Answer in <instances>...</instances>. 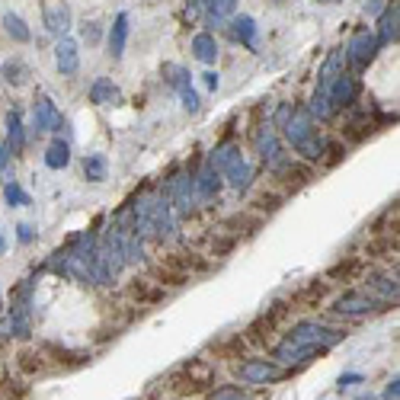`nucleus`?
Returning a JSON list of instances; mask_svg holds the SVG:
<instances>
[{
	"instance_id": "32",
	"label": "nucleus",
	"mask_w": 400,
	"mask_h": 400,
	"mask_svg": "<svg viewBox=\"0 0 400 400\" xmlns=\"http://www.w3.org/2000/svg\"><path fill=\"white\" fill-rule=\"evenodd\" d=\"M212 400H247V394L241 391V387H218V391L212 394Z\"/></svg>"
},
{
	"instance_id": "40",
	"label": "nucleus",
	"mask_w": 400,
	"mask_h": 400,
	"mask_svg": "<svg viewBox=\"0 0 400 400\" xmlns=\"http://www.w3.org/2000/svg\"><path fill=\"white\" fill-rule=\"evenodd\" d=\"M3 247H7V241H3V237H0V253H3Z\"/></svg>"
},
{
	"instance_id": "1",
	"label": "nucleus",
	"mask_w": 400,
	"mask_h": 400,
	"mask_svg": "<svg viewBox=\"0 0 400 400\" xmlns=\"http://www.w3.org/2000/svg\"><path fill=\"white\" fill-rule=\"evenodd\" d=\"M131 218H135V231L144 241L166 243L176 237V218L164 192H141L131 202Z\"/></svg>"
},
{
	"instance_id": "15",
	"label": "nucleus",
	"mask_w": 400,
	"mask_h": 400,
	"mask_svg": "<svg viewBox=\"0 0 400 400\" xmlns=\"http://www.w3.org/2000/svg\"><path fill=\"white\" fill-rule=\"evenodd\" d=\"M90 103L93 106H119L122 93L109 77H99V80H93V87H90Z\"/></svg>"
},
{
	"instance_id": "18",
	"label": "nucleus",
	"mask_w": 400,
	"mask_h": 400,
	"mask_svg": "<svg viewBox=\"0 0 400 400\" xmlns=\"http://www.w3.org/2000/svg\"><path fill=\"white\" fill-rule=\"evenodd\" d=\"M221 176H224V180L231 183V186H234L237 192H243V189H250V180H253V170H250V164L241 157V160H234V164L227 166V170H224Z\"/></svg>"
},
{
	"instance_id": "11",
	"label": "nucleus",
	"mask_w": 400,
	"mask_h": 400,
	"mask_svg": "<svg viewBox=\"0 0 400 400\" xmlns=\"http://www.w3.org/2000/svg\"><path fill=\"white\" fill-rule=\"evenodd\" d=\"M32 119H36V129L38 131H58V129H64V119H61V113L55 109V103L48 97H38L36 99Z\"/></svg>"
},
{
	"instance_id": "35",
	"label": "nucleus",
	"mask_w": 400,
	"mask_h": 400,
	"mask_svg": "<svg viewBox=\"0 0 400 400\" xmlns=\"http://www.w3.org/2000/svg\"><path fill=\"white\" fill-rule=\"evenodd\" d=\"M385 400H400V378H391V381H387Z\"/></svg>"
},
{
	"instance_id": "39",
	"label": "nucleus",
	"mask_w": 400,
	"mask_h": 400,
	"mask_svg": "<svg viewBox=\"0 0 400 400\" xmlns=\"http://www.w3.org/2000/svg\"><path fill=\"white\" fill-rule=\"evenodd\" d=\"M355 400H378V397H371V394H359Z\"/></svg>"
},
{
	"instance_id": "17",
	"label": "nucleus",
	"mask_w": 400,
	"mask_h": 400,
	"mask_svg": "<svg viewBox=\"0 0 400 400\" xmlns=\"http://www.w3.org/2000/svg\"><path fill=\"white\" fill-rule=\"evenodd\" d=\"M192 52H196V58L202 61V64H215V61H218V42H215L212 32H199V36L192 38Z\"/></svg>"
},
{
	"instance_id": "34",
	"label": "nucleus",
	"mask_w": 400,
	"mask_h": 400,
	"mask_svg": "<svg viewBox=\"0 0 400 400\" xmlns=\"http://www.w3.org/2000/svg\"><path fill=\"white\" fill-rule=\"evenodd\" d=\"M83 38H87L90 45H97L99 42V23H83Z\"/></svg>"
},
{
	"instance_id": "16",
	"label": "nucleus",
	"mask_w": 400,
	"mask_h": 400,
	"mask_svg": "<svg viewBox=\"0 0 400 400\" xmlns=\"http://www.w3.org/2000/svg\"><path fill=\"white\" fill-rule=\"evenodd\" d=\"M125 42H129V13H119L113 29H109V55H113V61H119L125 55Z\"/></svg>"
},
{
	"instance_id": "28",
	"label": "nucleus",
	"mask_w": 400,
	"mask_h": 400,
	"mask_svg": "<svg viewBox=\"0 0 400 400\" xmlns=\"http://www.w3.org/2000/svg\"><path fill=\"white\" fill-rule=\"evenodd\" d=\"M237 0H208V20L212 23H221V20H227V16L234 13Z\"/></svg>"
},
{
	"instance_id": "7",
	"label": "nucleus",
	"mask_w": 400,
	"mask_h": 400,
	"mask_svg": "<svg viewBox=\"0 0 400 400\" xmlns=\"http://www.w3.org/2000/svg\"><path fill=\"white\" fill-rule=\"evenodd\" d=\"M237 375L247 385H269V381H279L285 371H282V365L269 362V359H250V362H243L237 369Z\"/></svg>"
},
{
	"instance_id": "3",
	"label": "nucleus",
	"mask_w": 400,
	"mask_h": 400,
	"mask_svg": "<svg viewBox=\"0 0 400 400\" xmlns=\"http://www.w3.org/2000/svg\"><path fill=\"white\" fill-rule=\"evenodd\" d=\"M288 340L301 343V346H314L320 352H327L330 346L346 340V333L336 330V327H327V324H317V320H301V324H294L292 333H288Z\"/></svg>"
},
{
	"instance_id": "21",
	"label": "nucleus",
	"mask_w": 400,
	"mask_h": 400,
	"mask_svg": "<svg viewBox=\"0 0 400 400\" xmlns=\"http://www.w3.org/2000/svg\"><path fill=\"white\" fill-rule=\"evenodd\" d=\"M7 336H29V308L26 304H16L13 310H10V324H7Z\"/></svg>"
},
{
	"instance_id": "31",
	"label": "nucleus",
	"mask_w": 400,
	"mask_h": 400,
	"mask_svg": "<svg viewBox=\"0 0 400 400\" xmlns=\"http://www.w3.org/2000/svg\"><path fill=\"white\" fill-rule=\"evenodd\" d=\"M3 196H7V205H29V196H26L23 189L16 186L13 180L7 183V189H3Z\"/></svg>"
},
{
	"instance_id": "37",
	"label": "nucleus",
	"mask_w": 400,
	"mask_h": 400,
	"mask_svg": "<svg viewBox=\"0 0 400 400\" xmlns=\"http://www.w3.org/2000/svg\"><path fill=\"white\" fill-rule=\"evenodd\" d=\"M16 231H20V234H16V237H20V241H23V243H29V241H32V227H29V224H20V227H16Z\"/></svg>"
},
{
	"instance_id": "26",
	"label": "nucleus",
	"mask_w": 400,
	"mask_h": 400,
	"mask_svg": "<svg viewBox=\"0 0 400 400\" xmlns=\"http://www.w3.org/2000/svg\"><path fill=\"white\" fill-rule=\"evenodd\" d=\"M3 29L10 32V38H13V42H29V38H32L29 26H26L16 13H7V16H3Z\"/></svg>"
},
{
	"instance_id": "6",
	"label": "nucleus",
	"mask_w": 400,
	"mask_h": 400,
	"mask_svg": "<svg viewBox=\"0 0 400 400\" xmlns=\"http://www.w3.org/2000/svg\"><path fill=\"white\" fill-rule=\"evenodd\" d=\"M257 151H259V157H263V164L269 166L272 173L279 170L282 164H285V148H282V141H279V131H276V125L272 122H266V125H259V131H257Z\"/></svg>"
},
{
	"instance_id": "38",
	"label": "nucleus",
	"mask_w": 400,
	"mask_h": 400,
	"mask_svg": "<svg viewBox=\"0 0 400 400\" xmlns=\"http://www.w3.org/2000/svg\"><path fill=\"white\" fill-rule=\"evenodd\" d=\"M355 381H362L359 375H346V378H340V387H349V385H355Z\"/></svg>"
},
{
	"instance_id": "4",
	"label": "nucleus",
	"mask_w": 400,
	"mask_h": 400,
	"mask_svg": "<svg viewBox=\"0 0 400 400\" xmlns=\"http://www.w3.org/2000/svg\"><path fill=\"white\" fill-rule=\"evenodd\" d=\"M164 196L170 199V208L180 215H192L196 212V180H192V173H173L170 180H166L164 186Z\"/></svg>"
},
{
	"instance_id": "30",
	"label": "nucleus",
	"mask_w": 400,
	"mask_h": 400,
	"mask_svg": "<svg viewBox=\"0 0 400 400\" xmlns=\"http://www.w3.org/2000/svg\"><path fill=\"white\" fill-rule=\"evenodd\" d=\"M10 144L7 141H0V180H13V166H10Z\"/></svg>"
},
{
	"instance_id": "20",
	"label": "nucleus",
	"mask_w": 400,
	"mask_h": 400,
	"mask_svg": "<svg viewBox=\"0 0 400 400\" xmlns=\"http://www.w3.org/2000/svg\"><path fill=\"white\" fill-rule=\"evenodd\" d=\"M241 157H243V154H241V148H237V144H221V148H215V154L208 157V164H212L218 173H224L227 166L234 164V160H241Z\"/></svg>"
},
{
	"instance_id": "25",
	"label": "nucleus",
	"mask_w": 400,
	"mask_h": 400,
	"mask_svg": "<svg viewBox=\"0 0 400 400\" xmlns=\"http://www.w3.org/2000/svg\"><path fill=\"white\" fill-rule=\"evenodd\" d=\"M83 176L90 183L106 180V157H103V154H90V157L83 160Z\"/></svg>"
},
{
	"instance_id": "5",
	"label": "nucleus",
	"mask_w": 400,
	"mask_h": 400,
	"mask_svg": "<svg viewBox=\"0 0 400 400\" xmlns=\"http://www.w3.org/2000/svg\"><path fill=\"white\" fill-rule=\"evenodd\" d=\"M378 48H381V45H378L375 32H371V29H359L352 38H349V45L343 48V52H346V61L352 64L355 71H365L371 61H375Z\"/></svg>"
},
{
	"instance_id": "36",
	"label": "nucleus",
	"mask_w": 400,
	"mask_h": 400,
	"mask_svg": "<svg viewBox=\"0 0 400 400\" xmlns=\"http://www.w3.org/2000/svg\"><path fill=\"white\" fill-rule=\"evenodd\" d=\"M202 77H205V87H208V90H218V87H221V80H218L215 71H208V74H202Z\"/></svg>"
},
{
	"instance_id": "29",
	"label": "nucleus",
	"mask_w": 400,
	"mask_h": 400,
	"mask_svg": "<svg viewBox=\"0 0 400 400\" xmlns=\"http://www.w3.org/2000/svg\"><path fill=\"white\" fill-rule=\"evenodd\" d=\"M180 97H183V106H186V113H199L202 99H199V93L192 90V83H183V87H180Z\"/></svg>"
},
{
	"instance_id": "19",
	"label": "nucleus",
	"mask_w": 400,
	"mask_h": 400,
	"mask_svg": "<svg viewBox=\"0 0 400 400\" xmlns=\"http://www.w3.org/2000/svg\"><path fill=\"white\" fill-rule=\"evenodd\" d=\"M231 32H234V38L243 42L247 48L257 45V23H253V16H237L234 23H231Z\"/></svg>"
},
{
	"instance_id": "2",
	"label": "nucleus",
	"mask_w": 400,
	"mask_h": 400,
	"mask_svg": "<svg viewBox=\"0 0 400 400\" xmlns=\"http://www.w3.org/2000/svg\"><path fill=\"white\" fill-rule=\"evenodd\" d=\"M276 125L282 129V135H285V141L292 144L294 151L301 154L304 160H324L327 154V141L317 135V129H314V115L308 113V109H294V106H279V113H276Z\"/></svg>"
},
{
	"instance_id": "9",
	"label": "nucleus",
	"mask_w": 400,
	"mask_h": 400,
	"mask_svg": "<svg viewBox=\"0 0 400 400\" xmlns=\"http://www.w3.org/2000/svg\"><path fill=\"white\" fill-rule=\"evenodd\" d=\"M327 99H330L333 109H349V106H355V99H359V80H355L352 74H346V71H343V74L333 80V87H330V93H327Z\"/></svg>"
},
{
	"instance_id": "33",
	"label": "nucleus",
	"mask_w": 400,
	"mask_h": 400,
	"mask_svg": "<svg viewBox=\"0 0 400 400\" xmlns=\"http://www.w3.org/2000/svg\"><path fill=\"white\" fill-rule=\"evenodd\" d=\"M20 359H23L20 365H23L26 371H42V355H38V352H23Z\"/></svg>"
},
{
	"instance_id": "22",
	"label": "nucleus",
	"mask_w": 400,
	"mask_h": 400,
	"mask_svg": "<svg viewBox=\"0 0 400 400\" xmlns=\"http://www.w3.org/2000/svg\"><path fill=\"white\" fill-rule=\"evenodd\" d=\"M7 144H10V151H13V154H20L26 148L23 119H20V113H10L7 115Z\"/></svg>"
},
{
	"instance_id": "24",
	"label": "nucleus",
	"mask_w": 400,
	"mask_h": 400,
	"mask_svg": "<svg viewBox=\"0 0 400 400\" xmlns=\"http://www.w3.org/2000/svg\"><path fill=\"white\" fill-rule=\"evenodd\" d=\"M0 74H3V80H7V83H13V87H23L26 77H29V71H26L23 61L10 58V61H3V68H0Z\"/></svg>"
},
{
	"instance_id": "8",
	"label": "nucleus",
	"mask_w": 400,
	"mask_h": 400,
	"mask_svg": "<svg viewBox=\"0 0 400 400\" xmlns=\"http://www.w3.org/2000/svg\"><path fill=\"white\" fill-rule=\"evenodd\" d=\"M381 304L371 298V294H362V292H346L333 301V310L343 314V317H365V314H375Z\"/></svg>"
},
{
	"instance_id": "12",
	"label": "nucleus",
	"mask_w": 400,
	"mask_h": 400,
	"mask_svg": "<svg viewBox=\"0 0 400 400\" xmlns=\"http://www.w3.org/2000/svg\"><path fill=\"white\" fill-rule=\"evenodd\" d=\"M55 64H58L61 74H77V68H80V52H77V42L68 36H61V42L55 45Z\"/></svg>"
},
{
	"instance_id": "14",
	"label": "nucleus",
	"mask_w": 400,
	"mask_h": 400,
	"mask_svg": "<svg viewBox=\"0 0 400 400\" xmlns=\"http://www.w3.org/2000/svg\"><path fill=\"white\" fill-rule=\"evenodd\" d=\"M397 20H400V10H397V0L394 3H387L385 13H381V20H378V45L385 48V45H394L397 42Z\"/></svg>"
},
{
	"instance_id": "27",
	"label": "nucleus",
	"mask_w": 400,
	"mask_h": 400,
	"mask_svg": "<svg viewBox=\"0 0 400 400\" xmlns=\"http://www.w3.org/2000/svg\"><path fill=\"white\" fill-rule=\"evenodd\" d=\"M369 288H371V292H378L381 298H387V301H397V279H387V276H371Z\"/></svg>"
},
{
	"instance_id": "13",
	"label": "nucleus",
	"mask_w": 400,
	"mask_h": 400,
	"mask_svg": "<svg viewBox=\"0 0 400 400\" xmlns=\"http://www.w3.org/2000/svg\"><path fill=\"white\" fill-rule=\"evenodd\" d=\"M45 29L52 32V36H64V32L71 29V7L64 3V0H55V3H45Z\"/></svg>"
},
{
	"instance_id": "10",
	"label": "nucleus",
	"mask_w": 400,
	"mask_h": 400,
	"mask_svg": "<svg viewBox=\"0 0 400 400\" xmlns=\"http://www.w3.org/2000/svg\"><path fill=\"white\" fill-rule=\"evenodd\" d=\"M192 180H196V196H199V202H215V199H218V192H221V183H224V176H221L218 170H215V166L205 160L202 170H199Z\"/></svg>"
},
{
	"instance_id": "23",
	"label": "nucleus",
	"mask_w": 400,
	"mask_h": 400,
	"mask_svg": "<svg viewBox=\"0 0 400 400\" xmlns=\"http://www.w3.org/2000/svg\"><path fill=\"white\" fill-rule=\"evenodd\" d=\"M45 164L52 166V170H64V166L71 164V148L64 141H52L45 151Z\"/></svg>"
}]
</instances>
